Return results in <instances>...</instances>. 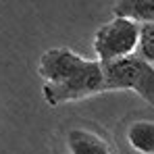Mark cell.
I'll list each match as a JSON object with an SVG mask.
<instances>
[{"label": "cell", "instance_id": "obj_1", "mask_svg": "<svg viewBox=\"0 0 154 154\" xmlns=\"http://www.w3.org/2000/svg\"><path fill=\"white\" fill-rule=\"evenodd\" d=\"M38 73L44 79V98L50 106L104 92L102 63L83 58L69 48L48 50L40 60Z\"/></svg>", "mask_w": 154, "mask_h": 154}, {"label": "cell", "instance_id": "obj_2", "mask_svg": "<svg viewBox=\"0 0 154 154\" xmlns=\"http://www.w3.org/2000/svg\"><path fill=\"white\" fill-rule=\"evenodd\" d=\"M102 79L104 90H133L154 106V67L140 56L102 63Z\"/></svg>", "mask_w": 154, "mask_h": 154}, {"label": "cell", "instance_id": "obj_3", "mask_svg": "<svg viewBox=\"0 0 154 154\" xmlns=\"http://www.w3.org/2000/svg\"><path fill=\"white\" fill-rule=\"evenodd\" d=\"M137 42H140V23L123 17H115L94 35V48L100 63L131 56L137 50Z\"/></svg>", "mask_w": 154, "mask_h": 154}, {"label": "cell", "instance_id": "obj_4", "mask_svg": "<svg viewBox=\"0 0 154 154\" xmlns=\"http://www.w3.org/2000/svg\"><path fill=\"white\" fill-rule=\"evenodd\" d=\"M69 154H110L108 144L88 129H71L67 135Z\"/></svg>", "mask_w": 154, "mask_h": 154}, {"label": "cell", "instance_id": "obj_5", "mask_svg": "<svg viewBox=\"0 0 154 154\" xmlns=\"http://www.w3.org/2000/svg\"><path fill=\"white\" fill-rule=\"evenodd\" d=\"M115 17L131 19L140 25L154 23V0H119L112 6Z\"/></svg>", "mask_w": 154, "mask_h": 154}, {"label": "cell", "instance_id": "obj_6", "mask_svg": "<svg viewBox=\"0 0 154 154\" xmlns=\"http://www.w3.org/2000/svg\"><path fill=\"white\" fill-rule=\"evenodd\" d=\"M127 142L137 154H154V121H135L127 129Z\"/></svg>", "mask_w": 154, "mask_h": 154}, {"label": "cell", "instance_id": "obj_7", "mask_svg": "<svg viewBox=\"0 0 154 154\" xmlns=\"http://www.w3.org/2000/svg\"><path fill=\"white\" fill-rule=\"evenodd\" d=\"M142 60L154 63V23L140 25V42H137V54Z\"/></svg>", "mask_w": 154, "mask_h": 154}]
</instances>
